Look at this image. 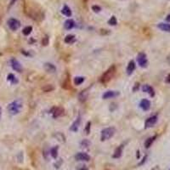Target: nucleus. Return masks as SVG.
Wrapping results in <instances>:
<instances>
[{
	"label": "nucleus",
	"mask_w": 170,
	"mask_h": 170,
	"mask_svg": "<svg viewBox=\"0 0 170 170\" xmlns=\"http://www.w3.org/2000/svg\"><path fill=\"white\" fill-rule=\"evenodd\" d=\"M32 31H33V27H32V26H26V27H25V28L23 29L22 33H23L24 35L27 36V35H29V34L32 33Z\"/></svg>",
	"instance_id": "a878e982"
},
{
	"label": "nucleus",
	"mask_w": 170,
	"mask_h": 170,
	"mask_svg": "<svg viewBox=\"0 0 170 170\" xmlns=\"http://www.w3.org/2000/svg\"><path fill=\"white\" fill-rule=\"evenodd\" d=\"M15 1H16V0H13V2H15Z\"/></svg>",
	"instance_id": "c9c22d12"
},
{
	"label": "nucleus",
	"mask_w": 170,
	"mask_h": 170,
	"mask_svg": "<svg viewBox=\"0 0 170 170\" xmlns=\"http://www.w3.org/2000/svg\"><path fill=\"white\" fill-rule=\"evenodd\" d=\"M64 109L62 108V107H54L52 110H51V113H52V115H53V117L55 118H59V117H61V116H63L64 115Z\"/></svg>",
	"instance_id": "0eeeda50"
},
{
	"label": "nucleus",
	"mask_w": 170,
	"mask_h": 170,
	"mask_svg": "<svg viewBox=\"0 0 170 170\" xmlns=\"http://www.w3.org/2000/svg\"><path fill=\"white\" fill-rule=\"evenodd\" d=\"M58 146H55L51 149L50 151V155L53 158H56L57 156H58Z\"/></svg>",
	"instance_id": "5701e85b"
},
{
	"label": "nucleus",
	"mask_w": 170,
	"mask_h": 170,
	"mask_svg": "<svg viewBox=\"0 0 170 170\" xmlns=\"http://www.w3.org/2000/svg\"><path fill=\"white\" fill-rule=\"evenodd\" d=\"M75 26V21L72 19H68L65 21V28L67 30H71Z\"/></svg>",
	"instance_id": "f3484780"
},
{
	"label": "nucleus",
	"mask_w": 170,
	"mask_h": 170,
	"mask_svg": "<svg viewBox=\"0 0 170 170\" xmlns=\"http://www.w3.org/2000/svg\"><path fill=\"white\" fill-rule=\"evenodd\" d=\"M76 170H89V169L85 165H81V166H78L76 168Z\"/></svg>",
	"instance_id": "473e14b6"
},
{
	"label": "nucleus",
	"mask_w": 170,
	"mask_h": 170,
	"mask_svg": "<svg viewBox=\"0 0 170 170\" xmlns=\"http://www.w3.org/2000/svg\"><path fill=\"white\" fill-rule=\"evenodd\" d=\"M166 83H169V84L170 83V74L167 76V78H166Z\"/></svg>",
	"instance_id": "72a5a7b5"
},
{
	"label": "nucleus",
	"mask_w": 170,
	"mask_h": 170,
	"mask_svg": "<svg viewBox=\"0 0 170 170\" xmlns=\"http://www.w3.org/2000/svg\"><path fill=\"white\" fill-rule=\"evenodd\" d=\"M116 132V129L114 127H106V128H104L101 131V141H106L107 140L110 139L112 136L114 135Z\"/></svg>",
	"instance_id": "7ed1b4c3"
},
{
	"label": "nucleus",
	"mask_w": 170,
	"mask_h": 170,
	"mask_svg": "<svg viewBox=\"0 0 170 170\" xmlns=\"http://www.w3.org/2000/svg\"><path fill=\"white\" fill-rule=\"evenodd\" d=\"M48 43H49V38L46 36V37H44L43 39H42V44H43V45H48Z\"/></svg>",
	"instance_id": "2f4dec72"
},
{
	"label": "nucleus",
	"mask_w": 170,
	"mask_h": 170,
	"mask_svg": "<svg viewBox=\"0 0 170 170\" xmlns=\"http://www.w3.org/2000/svg\"><path fill=\"white\" fill-rule=\"evenodd\" d=\"M61 13H62L64 16H66L67 17L72 16V10H71V8H69L67 5H64V6H63V8L61 9Z\"/></svg>",
	"instance_id": "6ab92c4d"
},
{
	"label": "nucleus",
	"mask_w": 170,
	"mask_h": 170,
	"mask_svg": "<svg viewBox=\"0 0 170 170\" xmlns=\"http://www.w3.org/2000/svg\"><path fill=\"white\" fill-rule=\"evenodd\" d=\"M81 123V118L78 117L76 119V121L72 124V127H70V129L73 132H76L78 130V127H79V125Z\"/></svg>",
	"instance_id": "dca6fc26"
},
{
	"label": "nucleus",
	"mask_w": 170,
	"mask_h": 170,
	"mask_svg": "<svg viewBox=\"0 0 170 170\" xmlns=\"http://www.w3.org/2000/svg\"><path fill=\"white\" fill-rule=\"evenodd\" d=\"M157 122V116H152V117H150L149 118L145 121V123H144V127L145 128H148V127H153Z\"/></svg>",
	"instance_id": "6e6552de"
},
{
	"label": "nucleus",
	"mask_w": 170,
	"mask_h": 170,
	"mask_svg": "<svg viewBox=\"0 0 170 170\" xmlns=\"http://www.w3.org/2000/svg\"><path fill=\"white\" fill-rule=\"evenodd\" d=\"M140 106L144 110H148L151 108V102L149 101L148 100H146V99H144L140 101Z\"/></svg>",
	"instance_id": "f8f14e48"
},
{
	"label": "nucleus",
	"mask_w": 170,
	"mask_h": 170,
	"mask_svg": "<svg viewBox=\"0 0 170 170\" xmlns=\"http://www.w3.org/2000/svg\"><path fill=\"white\" fill-rule=\"evenodd\" d=\"M87 98H88V91L87 90H84V91L81 92L80 94H79V96H78V99H79V101L81 102L85 101L87 100Z\"/></svg>",
	"instance_id": "4be33fe9"
},
{
	"label": "nucleus",
	"mask_w": 170,
	"mask_h": 170,
	"mask_svg": "<svg viewBox=\"0 0 170 170\" xmlns=\"http://www.w3.org/2000/svg\"><path fill=\"white\" fill-rule=\"evenodd\" d=\"M92 10H93V12H95V13H99L101 10V8L100 6H98V5H93L92 6Z\"/></svg>",
	"instance_id": "c756f323"
},
{
	"label": "nucleus",
	"mask_w": 170,
	"mask_h": 170,
	"mask_svg": "<svg viewBox=\"0 0 170 170\" xmlns=\"http://www.w3.org/2000/svg\"><path fill=\"white\" fill-rule=\"evenodd\" d=\"M157 139V135L152 136V137H151V138H148L146 140H145V142H144V147L145 148H149L152 143L155 141V140Z\"/></svg>",
	"instance_id": "aec40b11"
},
{
	"label": "nucleus",
	"mask_w": 170,
	"mask_h": 170,
	"mask_svg": "<svg viewBox=\"0 0 170 170\" xmlns=\"http://www.w3.org/2000/svg\"><path fill=\"white\" fill-rule=\"evenodd\" d=\"M44 69H45V71L48 72L49 73H54V72H56V67H55L53 64L49 63V62H47V63L44 64Z\"/></svg>",
	"instance_id": "9b49d317"
},
{
	"label": "nucleus",
	"mask_w": 170,
	"mask_h": 170,
	"mask_svg": "<svg viewBox=\"0 0 170 170\" xmlns=\"http://www.w3.org/2000/svg\"><path fill=\"white\" fill-rule=\"evenodd\" d=\"M8 80L11 83V84H16L18 83V80H17V78L15 76L14 74H8Z\"/></svg>",
	"instance_id": "b1692460"
},
{
	"label": "nucleus",
	"mask_w": 170,
	"mask_h": 170,
	"mask_svg": "<svg viewBox=\"0 0 170 170\" xmlns=\"http://www.w3.org/2000/svg\"><path fill=\"white\" fill-rule=\"evenodd\" d=\"M7 24H8V27H9L12 31H16V30H18V29L20 28V26H21V22H20L18 20L15 19V18H10V19H8Z\"/></svg>",
	"instance_id": "20e7f679"
},
{
	"label": "nucleus",
	"mask_w": 170,
	"mask_h": 170,
	"mask_svg": "<svg viewBox=\"0 0 170 170\" xmlns=\"http://www.w3.org/2000/svg\"><path fill=\"white\" fill-rule=\"evenodd\" d=\"M135 67H136V65H135V61H134V60H130L127 67V75H131V74L134 72V71L135 70Z\"/></svg>",
	"instance_id": "ddd939ff"
},
{
	"label": "nucleus",
	"mask_w": 170,
	"mask_h": 170,
	"mask_svg": "<svg viewBox=\"0 0 170 170\" xmlns=\"http://www.w3.org/2000/svg\"><path fill=\"white\" fill-rule=\"evenodd\" d=\"M54 89V88H53V86H51V85H46L45 87H43L42 88V90L44 91V92H50L51 90H53Z\"/></svg>",
	"instance_id": "c85d7f7f"
},
{
	"label": "nucleus",
	"mask_w": 170,
	"mask_h": 170,
	"mask_svg": "<svg viewBox=\"0 0 170 170\" xmlns=\"http://www.w3.org/2000/svg\"><path fill=\"white\" fill-rule=\"evenodd\" d=\"M123 149V145H120V146H118V147L115 150V152H114L113 155H112V157H113V158H115V159L120 158V157H122Z\"/></svg>",
	"instance_id": "2eb2a0df"
},
{
	"label": "nucleus",
	"mask_w": 170,
	"mask_h": 170,
	"mask_svg": "<svg viewBox=\"0 0 170 170\" xmlns=\"http://www.w3.org/2000/svg\"><path fill=\"white\" fill-rule=\"evenodd\" d=\"M89 145H90V141L88 140H84L81 142V146L82 147H89Z\"/></svg>",
	"instance_id": "cd10ccee"
},
{
	"label": "nucleus",
	"mask_w": 170,
	"mask_h": 170,
	"mask_svg": "<svg viewBox=\"0 0 170 170\" xmlns=\"http://www.w3.org/2000/svg\"><path fill=\"white\" fill-rule=\"evenodd\" d=\"M75 159L76 161L88 162L90 160V156L85 152H78L75 156Z\"/></svg>",
	"instance_id": "423d86ee"
},
{
	"label": "nucleus",
	"mask_w": 170,
	"mask_h": 170,
	"mask_svg": "<svg viewBox=\"0 0 170 170\" xmlns=\"http://www.w3.org/2000/svg\"><path fill=\"white\" fill-rule=\"evenodd\" d=\"M157 27L159 29H161L163 32H167V33H170V24L168 23H159L157 25Z\"/></svg>",
	"instance_id": "a211bd4d"
},
{
	"label": "nucleus",
	"mask_w": 170,
	"mask_h": 170,
	"mask_svg": "<svg viewBox=\"0 0 170 170\" xmlns=\"http://www.w3.org/2000/svg\"><path fill=\"white\" fill-rule=\"evenodd\" d=\"M116 73V67L115 66H111L108 68V70L103 74L101 77L100 78V81L102 84H106L110 81V79L113 77V76Z\"/></svg>",
	"instance_id": "f03ea898"
},
{
	"label": "nucleus",
	"mask_w": 170,
	"mask_h": 170,
	"mask_svg": "<svg viewBox=\"0 0 170 170\" xmlns=\"http://www.w3.org/2000/svg\"><path fill=\"white\" fill-rule=\"evenodd\" d=\"M84 81V76H76L74 78V84L75 85H80L82 84Z\"/></svg>",
	"instance_id": "393cba45"
},
{
	"label": "nucleus",
	"mask_w": 170,
	"mask_h": 170,
	"mask_svg": "<svg viewBox=\"0 0 170 170\" xmlns=\"http://www.w3.org/2000/svg\"><path fill=\"white\" fill-rule=\"evenodd\" d=\"M10 63H11V67H12V68H13L15 71H16L18 72H22V67H21V63H20L16 59H15V58L11 59Z\"/></svg>",
	"instance_id": "9d476101"
},
{
	"label": "nucleus",
	"mask_w": 170,
	"mask_h": 170,
	"mask_svg": "<svg viewBox=\"0 0 170 170\" xmlns=\"http://www.w3.org/2000/svg\"><path fill=\"white\" fill-rule=\"evenodd\" d=\"M119 95V92L118 91H112V90H108L106 92L103 93L102 98L104 100H107V99H111V98H115Z\"/></svg>",
	"instance_id": "1a4fd4ad"
},
{
	"label": "nucleus",
	"mask_w": 170,
	"mask_h": 170,
	"mask_svg": "<svg viewBox=\"0 0 170 170\" xmlns=\"http://www.w3.org/2000/svg\"><path fill=\"white\" fill-rule=\"evenodd\" d=\"M90 125H91V123L89 122V123H87V126L85 127V133H86L87 135H89V132H90V127H91Z\"/></svg>",
	"instance_id": "7c9ffc66"
},
{
	"label": "nucleus",
	"mask_w": 170,
	"mask_h": 170,
	"mask_svg": "<svg viewBox=\"0 0 170 170\" xmlns=\"http://www.w3.org/2000/svg\"><path fill=\"white\" fill-rule=\"evenodd\" d=\"M166 21H169L170 22V15H169L168 16L166 17Z\"/></svg>",
	"instance_id": "f704fd0d"
},
{
	"label": "nucleus",
	"mask_w": 170,
	"mask_h": 170,
	"mask_svg": "<svg viewBox=\"0 0 170 170\" xmlns=\"http://www.w3.org/2000/svg\"><path fill=\"white\" fill-rule=\"evenodd\" d=\"M64 41H65V42H67V43H72V42H74L76 41V38H75L74 35L69 34V35H67L65 38V40Z\"/></svg>",
	"instance_id": "412c9836"
},
{
	"label": "nucleus",
	"mask_w": 170,
	"mask_h": 170,
	"mask_svg": "<svg viewBox=\"0 0 170 170\" xmlns=\"http://www.w3.org/2000/svg\"><path fill=\"white\" fill-rule=\"evenodd\" d=\"M22 108V101L21 100H16L15 101L11 102L8 106L7 109L11 115H16L18 114Z\"/></svg>",
	"instance_id": "f257e3e1"
},
{
	"label": "nucleus",
	"mask_w": 170,
	"mask_h": 170,
	"mask_svg": "<svg viewBox=\"0 0 170 170\" xmlns=\"http://www.w3.org/2000/svg\"><path fill=\"white\" fill-rule=\"evenodd\" d=\"M108 24L110 25H116L118 24V21L117 18L115 16H111L110 18V20L108 21Z\"/></svg>",
	"instance_id": "bb28decb"
},
{
	"label": "nucleus",
	"mask_w": 170,
	"mask_h": 170,
	"mask_svg": "<svg viewBox=\"0 0 170 170\" xmlns=\"http://www.w3.org/2000/svg\"><path fill=\"white\" fill-rule=\"evenodd\" d=\"M137 61L140 65V67H147V64H148V61H147V58H146V55L144 53H140L137 56Z\"/></svg>",
	"instance_id": "39448f33"
},
{
	"label": "nucleus",
	"mask_w": 170,
	"mask_h": 170,
	"mask_svg": "<svg viewBox=\"0 0 170 170\" xmlns=\"http://www.w3.org/2000/svg\"><path fill=\"white\" fill-rule=\"evenodd\" d=\"M142 90L144 93H149L152 97H153L155 95V92H154V89H153L152 87H151L150 85L145 84L142 87Z\"/></svg>",
	"instance_id": "4468645a"
}]
</instances>
